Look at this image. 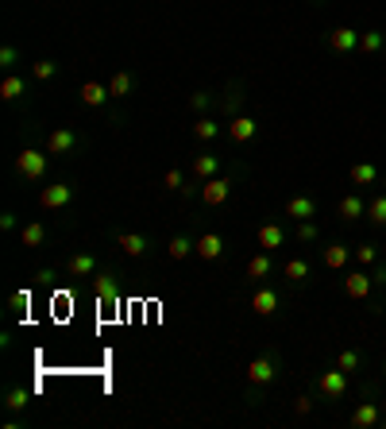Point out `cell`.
I'll list each match as a JSON object with an SVG mask.
<instances>
[{"mask_svg":"<svg viewBox=\"0 0 386 429\" xmlns=\"http://www.w3.org/2000/svg\"><path fill=\"white\" fill-rule=\"evenodd\" d=\"M247 379H251V387H270V383L278 379V360L274 356H255L247 363Z\"/></svg>","mask_w":386,"mask_h":429,"instance_id":"1","label":"cell"},{"mask_svg":"<svg viewBox=\"0 0 386 429\" xmlns=\"http://www.w3.org/2000/svg\"><path fill=\"white\" fill-rule=\"evenodd\" d=\"M47 163H50V155H43V151H23V155L16 159V170L23 178H31V182H43L47 178Z\"/></svg>","mask_w":386,"mask_h":429,"instance_id":"2","label":"cell"},{"mask_svg":"<svg viewBox=\"0 0 386 429\" xmlns=\"http://www.w3.org/2000/svg\"><path fill=\"white\" fill-rule=\"evenodd\" d=\"M81 147V136H77L74 128H54L47 136V155H70Z\"/></svg>","mask_w":386,"mask_h":429,"instance_id":"3","label":"cell"},{"mask_svg":"<svg viewBox=\"0 0 386 429\" xmlns=\"http://www.w3.org/2000/svg\"><path fill=\"white\" fill-rule=\"evenodd\" d=\"M328 50H336V54H356L359 50V31L356 28H332L325 35Z\"/></svg>","mask_w":386,"mask_h":429,"instance_id":"4","label":"cell"},{"mask_svg":"<svg viewBox=\"0 0 386 429\" xmlns=\"http://www.w3.org/2000/svg\"><path fill=\"white\" fill-rule=\"evenodd\" d=\"M317 390H321V395H325V399H340V395H344V390H347V371H340L336 363H332V368H328V371H321V379H317Z\"/></svg>","mask_w":386,"mask_h":429,"instance_id":"5","label":"cell"},{"mask_svg":"<svg viewBox=\"0 0 386 429\" xmlns=\"http://www.w3.org/2000/svg\"><path fill=\"white\" fill-rule=\"evenodd\" d=\"M70 201H74V186H66V182H54V186H43L39 190V205L43 209H62Z\"/></svg>","mask_w":386,"mask_h":429,"instance_id":"6","label":"cell"},{"mask_svg":"<svg viewBox=\"0 0 386 429\" xmlns=\"http://www.w3.org/2000/svg\"><path fill=\"white\" fill-rule=\"evenodd\" d=\"M344 290H347V298H356V302H363V298H371V290H375V279H371V271H352L344 279Z\"/></svg>","mask_w":386,"mask_h":429,"instance_id":"7","label":"cell"},{"mask_svg":"<svg viewBox=\"0 0 386 429\" xmlns=\"http://www.w3.org/2000/svg\"><path fill=\"white\" fill-rule=\"evenodd\" d=\"M93 290L101 298V306H120V283H116V275H108V271L93 275Z\"/></svg>","mask_w":386,"mask_h":429,"instance_id":"8","label":"cell"},{"mask_svg":"<svg viewBox=\"0 0 386 429\" xmlns=\"http://www.w3.org/2000/svg\"><path fill=\"white\" fill-rule=\"evenodd\" d=\"M232 186H236V178H209V182H201V201H205V205L228 201Z\"/></svg>","mask_w":386,"mask_h":429,"instance_id":"9","label":"cell"},{"mask_svg":"<svg viewBox=\"0 0 386 429\" xmlns=\"http://www.w3.org/2000/svg\"><path fill=\"white\" fill-rule=\"evenodd\" d=\"M278 306H282V298L270 290V286H259V290L251 294V310L259 313V317H274V313H278Z\"/></svg>","mask_w":386,"mask_h":429,"instance_id":"10","label":"cell"},{"mask_svg":"<svg viewBox=\"0 0 386 429\" xmlns=\"http://www.w3.org/2000/svg\"><path fill=\"white\" fill-rule=\"evenodd\" d=\"M286 217H294V221H313V217H317V197L294 194L286 201Z\"/></svg>","mask_w":386,"mask_h":429,"instance_id":"11","label":"cell"},{"mask_svg":"<svg viewBox=\"0 0 386 429\" xmlns=\"http://www.w3.org/2000/svg\"><path fill=\"white\" fill-rule=\"evenodd\" d=\"M224 132H228V139H232V143H247V139H255V132H259V124H255L251 117H232Z\"/></svg>","mask_w":386,"mask_h":429,"instance_id":"12","label":"cell"},{"mask_svg":"<svg viewBox=\"0 0 386 429\" xmlns=\"http://www.w3.org/2000/svg\"><path fill=\"white\" fill-rule=\"evenodd\" d=\"M336 217L340 221H359V217H367V201L359 194H344L336 205Z\"/></svg>","mask_w":386,"mask_h":429,"instance_id":"13","label":"cell"},{"mask_svg":"<svg viewBox=\"0 0 386 429\" xmlns=\"http://www.w3.org/2000/svg\"><path fill=\"white\" fill-rule=\"evenodd\" d=\"M197 255H201L205 263L221 259V255H224V236L221 232H205L201 240H197Z\"/></svg>","mask_w":386,"mask_h":429,"instance_id":"14","label":"cell"},{"mask_svg":"<svg viewBox=\"0 0 386 429\" xmlns=\"http://www.w3.org/2000/svg\"><path fill=\"white\" fill-rule=\"evenodd\" d=\"M270 271H274V259H270V252H259L247 259V279L251 283H263V279H270Z\"/></svg>","mask_w":386,"mask_h":429,"instance_id":"15","label":"cell"},{"mask_svg":"<svg viewBox=\"0 0 386 429\" xmlns=\"http://www.w3.org/2000/svg\"><path fill=\"white\" fill-rule=\"evenodd\" d=\"M321 259H325L328 271H340V267H344L347 259H352V248H344L340 240H332V244H328L325 252H321Z\"/></svg>","mask_w":386,"mask_h":429,"instance_id":"16","label":"cell"},{"mask_svg":"<svg viewBox=\"0 0 386 429\" xmlns=\"http://www.w3.org/2000/svg\"><path fill=\"white\" fill-rule=\"evenodd\" d=\"M352 426H356V429L378 426V402H359V406L352 410Z\"/></svg>","mask_w":386,"mask_h":429,"instance_id":"17","label":"cell"},{"mask_svg":"<svg viewBox=\"0 0 386 429\" xmlns=\"http://www.w3.org/2000/svg\"><path fill=\"white\" fill-rule=\"evenodd\" d=\"M108 97H112V93H108V86H101V81H85V86H81V105H89V108H101Z\"/></svg>","mask_w":386,"mask_h":429,"instance_id":"18","label":"cell"},{"mask_svg":"<svg viewBox=\"0 0 386 429\" xmlns=\"http://www.w3.org/2000/svg\"><path fill=\"white\" fill-rule=\"evenodd\" d=\"M282 275H286L290 286H305L309 283V263L305 259H286V263H282Z\"/></svg>","mask_w":386,"mask_h":429,"instance_id":"19","label":"cell"},{"mask_svg":"<svg viewBox=\"0 0 386 429\" xmlns=\"http://www.w3.org/2000/svg\"><path fill=\"white\" fill-rule=\"evenodd\" d=\"M286 244V228L282 225H259V248H267V252H274V248Z\"/></svg>","mask_w":386,"mask_h":429,"instance_id":"20","label":"cell"},{"mask_svg":"<svg viewBox=\"0 0 386 429\" xmlns=\"http://www.w3.org/2000/svg\"><path fill=\"white\" fill-rule=\"evenodd\" d=\"M66 271L74 275V279H85V275H93V271H96V259H93L89 252H77V255H70Z\"/></svg>","mask_w":386,"mask_h":429,"instance_id":"21","label":"cell"},{"mask_svg":"<svg viewBox=\"0 0 386 429\" xmlns=\"http://www.w3.org/2000/svg\"><path fill=\"white\" fill-rule=\"evenodd\" d=\"M132 89H135V78L128 74V70H116L112 81H108V93H112V97L120 101V97H132Z\"/></svg>","mask_w":386,"mask_h":429,"instance_id":"22","label":"cell"},{"mask_svg":"<svg viewBox=\"0 0 386 429\" xmlns=\"http://www.w3.org/2000/svg\"><path fill=\"white\" fill-rule=\"evenodd\" d=\"M4 406H8L12 414H23V410L31 406V390H28V387H8V395H4Z\"/></svg>","mask_w":386,"mask_h":429,"instance_id":"23","label":"cell"},{"mask_svg":"<svg viewBox=\"0 0 386 429\" xmlns=\"http://www.w3.org/2000/svg\"><path fill=\"white\" fill-rule=\"evenodd\" d=\"M216 170H221V159H216V155H197V159H193V174L201 178V182L216 178Z\"/></svg>","mask_w":386,"mask_h":429,"instance_id":"24","label":"cell"},{"mask_svg":"<svg viewBox=\"0 0 386 429\" xmlns=\"http://www.w3.org/2000/svg\"><path fill=\"white\" fill-rule=\"evenodd\" d=\"M336 368H340V371H347V375H356V371L363 368V352H359V348H340Z\"/></svg>","mask_w":386,"mask_h":429,"instance_id":"25","label":"cell"},{"mask_svg":"<svg viewBox=\"0 0 386 429\" xmlns=\"http://www.w3.org/2000/svg\"><path fill=\"white\" fill-rule=\"evenodd\" d=\"M116 248H124L128 255H143V252H147V236H139V232H120V236H116Z\"/></svg>","mask_w":386,"mask_h":429,"instance_id":"26","label":"cell"},{"mask_svg":"<svg viewBox=\"0 0 386 429\" xmlns=\"http://www.w3.org/2000/svg\"><path fill=\"white\" fill-rule=\"evenodd\" d=\"M347 178L356 186H371V182H378V166L375 163H356L352 170H347Z\"/></svg>","mask_w":386,"mask_h":429,"instance_id":"27","label":"cell"},{"mask_svg":"<svg viewBox=\"0 0 386 429\" xmlns=\"http://www.w3.org/2000/svg\"><path fill=\"white\" fill-rule=\"evenodd\" d=\"M19 240H23V248H43L47 244V228L39 225V221L35 225H23L19 228Z\"/></svg>","mask_w":386,"mask_h":429,"instance_id":"28","label":"cell"},{"mask_svg":"<svg viewBox=\"0 0 386 429\" xmlns=\"http://www.w3.org/2000/svg\"><path fill=\"white\" fill-rule=\"evenodd\" d=\"M166 252H170V259H185V255H197V240H190V236H174L170 244H166Z\"/></svg>","mask_w":386,"mask_h":429,"instance_id":"29","label":"cell"},{"mask_svg":"<svg viewBox=\"0 0 386 429\" xmlns=\"http://www.w3.org/2000/svg\"><path fill=\"white\" fill-rule=\"evenodd\" d=\"M383 47H386L383 31H359V50H363V54H378Z\"/></svg>","mask_w":386,"mask_h":429,"instance_id":"30","label":"cell"},{"mask_svg":"<svg viewBox=\"0 0 386 429\" xmlns=\"http://www.w3.org/2000/svg\"><path fill=\"white\" fill-rule=\"evenodd\" d=\"M28 93V86H23V78H16V74H8V78L0 81V97L4 101H19Z\"/></svg>","mask_w":386,"mask_h":429,"instance_id":"31","label":"cell"},{"mask_svg":"<svg viewBox=\"0 0 386 429\" xmlns=\"http://www.w3.org/2000/svg\"><path fill=\"white\" fill-rule=\"evenodd\" d=\"M367 221L371 225H386V194H375L367 201Z\"/></svg>","mask_w":386,"mask_h":429,"instance_id":"32","label":"cell"},{"mask_svg":"<svg viewBox=\"0 0 386 429\" xmlns=\"http://www.w3.org/2000/svg\"><path fill=\"white\" fill-rule=\"evenodd\" d=\"M221 132H224V128L216 124V120H209V117H201L197 124H193V136H197V139H216Z\"/></svg>","mask_w":386,"mask_h":429,"instance_id":"33","label":"cell"},{"mask_svg":"<svg viewBox=\"0 0 386 429\" xmlns=\"http://www.w3.org/2000/svg\"><path fill=\"white\" fill-rule=\"evenodd\" d=\"M352 255L359 259V267H371V263H378V244H359V248H352Z\"/></svg>","mask_w":386,"mask_h":429,"instance_id":"34","label":"cell"},{"mask_svg":"<svg viewBox=\"0 0 386 429\" xmlns=\"http://www.w3.org/2000/svg\"><path fill=\"white\" fill-rule=\"evenodd\" d=\"M31 74H35L39 81H50L58 74V62H50V59H39L35 66H31Z\"/></svg>","mask_w":386,"mask_h":429,"instance_id":"35","label":"cell"},{"mask_svg":"<svg viewBox=\"0 0 386 429\" xmlns=\"http://www.w3.org/2000/svg\"><path fill=\"white\" fill-rule=\"evenodd\" d=\"M294 236H298V244H313V240L321 236V228L313 225V221H298V232Z\"/></svg>","mask_w":386,"mask_h":429,"instance_id":"36","label":"cell"},{"mask_svg":"<svg viewBox=\"0 0 386 429\" xmlns=\"http://www.w3.org/2000/svg\"><path fill=\"white\" fill-rule=\"evenodd\" d=\"M163 182H166V190H178V194H185V174H182V170H166Z\"/></svg>","mask_w":386,"mask_h":429,"instance_id":"37","label":"cell"},{"mask_svg":"<svg viewBox=\"0 0 386 429\" xmlns=\"http://www.w3.org/2000/svg\"><path fill=\"white\" fill-rule=\"evenodd\" d=\"M8 306H12V310H16V313H23V310H28V306H31V290H16V294H12V298H8Z\"/></svg>","mask_w":386,"mask_h":429,"instance_id":"38","label":"cell"},{"mask_svg":"<svg viewBox=\"0 0 386 429\" xmlns=\"http://www.w3.org/2000/svg\"><path fill=\"white\" fill-rule=\"evenodd\" d=\"M294 414H298V418L313 414V399H309V395H298V399H294Z\"/></svg>","mask_w":386,"mask_h":429,"instance_id":"39","label":"cell"},{"mask_svg":"<svg viewBox=\"0 0 386 429\" xmlns=\"http://www.w3.org/2000/svg\"><path fill=\"white\" fill-rule=\"evenodd\" d=\"M0 228H4V232H12V228H19V217L12 213V209H4V213H0Z\"/></svg>","mask_w":386,"mask_h":429,"instance_id":"40","label":"cell"},{"mask_svg":"<svg viewBox=\"0 0 386 429\" xmlns=\"http://www.w3.org/2000/svg\"><path fill=\"white\" fill-rule=\"evenodd\" d=\"M16 59H19L16 47H0V66H16Z\"/></svg>","mask_w":386,"mask_h":429,"instance_id":"41","label":"cell"},{"mask_svg":"<svg viewBox=\"0 0 386 429\" xmlns=\"http://www.w3.org/2000/svg\"><path fill=\"white\" fill-rule=\"evenodd\" d=\"M371 279H375V286H386V259H378V263H375Z\"/></svg>","mask_w":386,"mask_h":429,"instance_id":"42","label":"cell"},{"mask_svg":"<svg viewBox=\"0 0 386 429\" xmlns=\"http://www.w3.org/2000/svg\"><path fill=\"white\" fill-rule=\"evenodd\" d=\"M209 101H212L209 93H193V97H190V105L197 108V112H205V108H209Z\"/></svg>","mask_w":386,"mask_h":429,"instance_id":"43","label":"cell"},{"mask_svg":"<svg viewBox=\"0 0 386 429\" xmlns=\"http://www.w3.org/2000/svg\"><path fill=\"white\" fill-rule=\"evenodd\" d=\"M35 283L39 286H50V283H54V271H50V267H43V271L35 275Z\"/></svg>","mask_w":386,"mask_h":429,"instance_id":"44","label":"cell"},{"mask_svg":"<svg viewBox=\"0 0 386 429\" xmlns=\"http://www.w3.org/2000/svg\"><path fill=\"white\" fill-rule=\"evenodd\" d=\"M317 4H321V0H317Z\"/></svg>","mask_w":386,"mask_h":429,"instance_id":"45","label":"cell"}]
</instances>
